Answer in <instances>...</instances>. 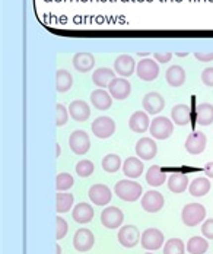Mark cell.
<instances>
[{
	"label": "cell",
	"instance_id": "cell-18",
	"mask_svg": "<svg viewBox=\"0 0 213 254\" xmlns=\"http://www.w3.org/2000/svg\"><path fill=\"white\" fill-rule=\"evenodd\" d=\"M72 64L73 67L80 72V73H86V72H91L94 67H95V57L94 54L91 53H85V51H80L76 53L72 59Z\"/></svg>",
	"mask_w": 213,
	"mask_h": 254
},
{
	"label": "cell",
	"instance_id": "cell-28",
	"mask_svg": "<svg viewBox=\"0 0 213 254\" xmlns=\"http://www.w3.org/2000/svg\"><path fill=\"white\" fill-rule=\"evenodd\" d=\"M72 86H73V77L70 75V72L66 69H58L55 72V89H57V92L64 94V92L70 91Z\"/></svg>",
	"mask_w": 213,
	"mask_h": 254
},
{
	"label": "cell",
	"instance_id": "cell-32",
	"mask_svg": "<svg viewBox=\"0 0 213 254\" xmlns=\"http://www.w3.org/2000/svg\"><path fill=\"white\" fill-rule=\"evenodd\" d=\"M208 249H209L208 240L203 237H199V235L191 237L186 246V250L190 254H205L208 252Z\"/></svg>",
	"mask_w": 213,
	"mask_h": 254
},
{
	"label": "cell",
	"instance_id": "cell-35",
	"mask_svg": "<svg viewBox=\"0 0 213 254\" xmlns=\"http://www.w3.org/2000/svg\"><path fill=\"white\" fill-rule=\"evenodd\" d=\"M186 246L180 238H171L163 244V254H184Z\"/></svg>",
	"mask_w": 213,
	"mask_h": 254
},
{
	"label": "cell",
	"instance_id": "cell-26",
	"mask_svg": "<svg viewBox=\"0 0 213 254\" xmlns=\"http://www.w3.org/2000/svg\"><path fill=\"white\" fill-rule=\"evenodd\" d=\"M165 80L168 82L169 86H172V88H180V86H183L184 82H186V70H184L181 66L174 64V66H171V67L166 70V73H165Z\"/></svg>",
	"mask_w": 213,
	"mask_h": 254
},
{
	"label": "cell",
	"instance_id": "cell-17",
	"mask_svg": "<svg viewBox=\"0 0 213 254\" xmlns=\"http://www.w3.org/2000/svg\"><path fill=\"white\" fill-rule=\"evenodd\" d=\"M140 240V232L134 225H124L118 231V243L124 249H133Z\"/></svg>",
	"mask_w": 213,
	"mask_h": 254
},
{
	"label": "cell",
	"instance_id": "cell-22",
	"mask_svg": "<svg viewBox=\"0 0 213 254\" xmlns=\"http://www.w3.org/2000/svg\"><path fill=\"white\" fill-rule=\"evenodd\" d=\"M91 104L97 110L106 111V110H109L111 105H112V97L109 95V92H106V89L100 88V89H95L91 94Z\"/></svg>",
	"mask_w": 213,
	"mask_h": 254
},
{
	"label": "cell",
	"instance_id": "cell-11",
	"mask_svg": "<svg viewBox=\"0 0 213 254\" xmlns=\"http://www.w3.org/2000/svg\"><path fill=\"white\" fill-rule=\"evenodd\" d=\"M136 155L142 159V161H151L157 156L158 153V145L154 139L151 137H142L137 140L136 143Z\"/></svg>",
	"mask_w": 213,
	"mask_h": 254
},
{
	"label": "cell",
	"instance_id": "cell-48",
	"mask_svg": "<svg viewBox=\"0 0 213 254\" xmlns=\"http://www.w3.org/2000/svg\"><path fill=\"white\" fill-rule=\"evenodd\" d=\"M146 254H152V253H146Z\"/></svg>",
	"mask_w": 213,
	"mask_h": 254
},
{
	"label": "cell",
	"instance_id": "cell-5",
	"mask_svg": "<svg viewBox=\"0 0 213 254\" xmlns=\"http://www.w3.org/2000/svg\"><path fill=\"white\" fill-rule=\"evenodd\" d=\"M108 92L114 100L123 101L132 94V83L126 77H115L108 85Z\"/></svg>",
	"mask_w": 213,
	"mask_h": 254
},
{
	"label": "cell",
	"instance_id": "cell-23",
	"mask_svg": "<svg viewBox=\"0 0 213 254\" xmlns=\"http://www.w3.org/2000/svg\"><path fill=\"white\" fill-rule=\"evenodd\" d=\"M171 119L174 125L187 126L191 120V110L186 104H177L171 110Z\"/></svg>",
	"mask_w": 213,
	"mask_h": 254
},
{
	"label": "cell",
	"instance_id": "cell-40",
	"mask_svg": "<svg viewBox=\"0 0 213 254\" xmlns=\"http://www.w3.org/2000/svg\"><path fill=\"white\" fill-rule=\"evenodd\" d=\"M202 234L205 235V238L213 240V218L212 219H206L202 225Z\"/></svg>",
	"mask_w": 213,
	"mask_h": 254
},
{
	"label": "cell",
	"instance_id": "cell-31",
	"mask_svg": "<svg viewBox=\"0 0 213 254\" xmlns=\"http://www.w3.org/2000/svg\"><path fill=\"white\" fill-rule=\"evenodd\" d=\"M73 202H75L73 194L64 193V191H57V196H55V210H57V213L60 215V213L69 212L73 207Z\"/></svg>",
	"mask_w": 213,
	"mask_h": 254
},
{
	"label": "cell",
	"instance_id": "cell-9",
	"mask_svg": "<svg viewBox=\"0 0 213 254\" xmlns=\"http://www.w3.org/2000/svg\"><path fill=\"white\" fill-rule=\"evenodd\" d=\"M92 133L98 137V139H108L114 134L115 131V123L111 117L101 116L97 120H94L92 123Z\"/></svg>",
	"mask_w": 213,
	"mask_h": 254
},
{
	"label": "cell",
	"instance_id": "cell-3",
	"mask_svg": "<svg viewBox=\"0 0 213 254\" xmlns=\"http://www.w3.org/2000/svg\"><path fill=\"white\" fill-rule=\"evenodd\" d=\"M149 131H151L152 137H155L157 140H165L172 134L174 123L169 119L163 117V116H158L151 122Z\"/></svg>",
	"mask_w": 213,
	"mask_h": 254
},
{
	"label": "cell",
	"instance_id": "cell-38",
	"mask_svg": "<svg viewBox=\"0 0 213 254\" xmlns=\"http://www.w3.org/2000/svg\"><path fill=\"white\" fill-rule=\"evenodd\" d=\"M69 110L63 104H55V125L57 127L64 126L69 120Z\"/></svg>",
	"mask_w": 213,
	"mask_h": 254
},
{
	"label": "cell",
	"instance_id": "cell-45",
	"mask_svg": "<svg viewBox=\"0 0 213 254\" xmlns=\"http://www.w3.org/2000/svg\"><path fill=\"white\" fill-rule=\"evenodd\" d=\"M55 151H57V152H55V156L58 158V156H60V145H58V143H55Z\"/></svg>",
	"mask_w": 213,
	"mask_h": 254
},
{
	"label": "cell",
	"instance_id": "cell-12",
	"mask_svg": "<svg viewBox=\"0 0 213 254\" xmlns=\"http://www.w3.org/2000/svg\"><path fill=\"white\" fill-rule=\"evenodd\" d=\"M142 207L143 210H146L148 213H158L160 209L165 204V199L157 190H149L143 194L142 197Z\"/></svg>",
	"mask_w": 213,
	"mask_h": 254
},
{
	"label": "cell",
	"instance_id": "cell-8",
	"mask_svg": "<svg viewBox=\"0 0 213 254\" xmlns=\"http://www.w3.org/2000/svg\"><path fill=\"white\" fill-rule=\"evenodd\" d=\"M69 146L76 155H85L91 149V139L86 131L83 130H75L69 136Z\"/></svg>",
	"mask_w": 213,
	"mask_h": 254
},
{
	"label": "cell",
	"instance_id": "cell-36",
	"mask_svg": "<svg viewBox=\"0 0 213 254\" xmlns=\"http://www.w3.org/2000/svg\"><path fill=\"white\" fill-rule=\"evenodd\" d=\"M75 184L73 177L69 173H60L55 177V189L57 191H67L69 189H72Z\"/></svg>",
	"mask_w": 213,
	"mask_h": 254
},
{
	"label": "cell",
	"instance_id": "cell-34",
	"mask_svg": "<svg viewBox=\"0 0 213 254\" xmlns=\"http://www.w3.org/2000/svg\"><path fill=\"white\" fill-rule=\"evenodd\" d=\"M123 167L121 164V158L117 153H108L103 158V170L108 174H114L117 173L120 168Z\"/></svg>",
	"mask_w": 213,
	"mask_h": 254
},
{
	"label": "cell",
	"instance_id": "cell-10",
	"mask_svg": "<svg viewBox=\"0 0 213 254\" xmlns=\"http://www.w3.org/2000/svg\"><path fill=\"white\" fill-rule=\"evenodd\" d=\"M142 105H143L145 111H146L149 116H157V114H160V111L165 108V98L160 95V92L151 91V92H148V94L143 97Z\"/></svg>",
	"mask_w": 213,
	"mask_h": 254
},
{
	"label": "cell",
	"instance_id": "cell-16",
	"mask_svg": "<svg viewBox=\"0 0 213 254\" xmlns=\"http://www.w3.org/2000/svg\"><path fill=\"white\" fill-rule=\"evenodd\" d=\"M88 196H89L91 202L97 204V206H106L112 199V193L106 184H94V186H91V189L88 191Z\"/></svg>",
	"mask_w": 213,
	"mask_h": 254
},
{
	"label": "cell",
	"instance_id": "cell-15",
	"mask_svg": "<svg viewBox=\"0 0 213 254\" xmlns=\"http://www.w3.org/2000/svg\"><path fill=\"white\" fill-rule=\"evenodd\" d=\"M94 244H95V237L91 229L80 228L76 231V234L73 237V247L78 252L86 253L94 247Z\"/></svg>",
	"mask_w": 213,
	"mask_h": 254
},
{
	"label": "cell",
	"instance_id": "cell-21",
	"mask_svg": "<svg viewBox=\"0 0 213 254\" xmlns=\"http://www.w3.org/2000/svg\"><path fill=\"white\" fill-rule=\"evenodd\" d=\"M149 126H151V120L146 111H136L129 120V127L134 133H145L146 130H149Z\"/></svg>",
	"mask_w": 213,
	"mask_h": 254
},
{
	"label": "cell",
	"instance_id": "cell-2",
	"mask_svg": "<svg viewBox=\"0 0 213 254\" xmlns=\"http://www.w3.org/2000/svg\"><path fill=\"white\" fill-rule=\"evenodd\" d=\"M206 218V207L200 203H187L183 207L181 219L187 227H197Z\"/></svg>",
	"mask_w": 213,
	"mask_h": 254
},
{
	"label": "cell",
	"instance_id": "cell-37",
	"mask_svg": "<svg viewBox=\"0 0 213 254\" xmlns=\"http://www.w3.org/2000/svg\"><path fill=\"white\" fill-rule=\"evenodd\" d=\"M94 170H95V167H94L92 161H89V159H82L76 164V174L82 178L91 177L94 174Z\"/></svg>",
	"mask_w": 213,
	"mask_h": 254
},
{
	"label": "cell",
	"instance_id": "cell-42",
	"mask_svg": "<svg viewBox=\"0 0 213 254\" xmlns=\"http://www.w3.org/2000/svg\"><path fill=\"white\" fill-rule=\"evenodd\" d=\"M154 57L158 63H168L172 59V53H155Z\"/></svg>",
	"mask_w": 213,
	"mask_h": 254
},
{
	"label": "cell",
	"instance_id": "cell-39",
	"mask_svg": "<svg viewBox=\"0 0 213 254\" xmlns=\"http://www.w3.org/2000/svg\"><path fill=\"white\" fill-rule=\"evenodd\" d=\"M67 222L61 218V216H57L55 218V240H61V238H64L66 237V234H67Z\"/></svg>",
	"mask_w": 213,
	"mask_h": 254
},
{
	"label": "cell",
	"instance_id": "cell-43",
	"mask_svg": "<svg viewBox=\"0 0 213 254\" xmlns=\"http://www.w3.org/2000/svg\"><path fill=\"white\" fill-rule=\"evenodd\" d=\"M194 57L199 62H212L213 53H194Z\"/></svg>",
	"mask_w": 213,
	"mask_h": 254
},
{
	"label": "cell",
	"instance_id": "cell-33",
	"mask_svg": "<svg viewBox=\"0 0 213 254\" xmlns=\"http://www.w3.org/2000/svg\"><path fill=\"white\" fill-rule=\"evenodd\" d=\"M166 181V176L160 165H152L146 173V183L151 187H160Z\"/></svg>",
	"mask_w": 213,
	"mask_h": 254
},
{
	"label": "cell",
	"instance_id": "cell-47",
	"mask_svg": "<svg viewBox=\"0 0 213 254\" xmlns=\"http://www.w3.org/2000/svg\"><path fill=\"white\" fill-rule=\"evenodd\" d=\"M55 249H57V254H61V250H60V246H58V244H57V247H55Z\"/></svg>",
	"mask_w": 213,
	"mask_h": 254
},
{
	"label": "cell",
	"instance_id": "cell-1",
	"mask_svg": "<svg viewBox=\"0 0 213 254\" xmlns=\"http://www.w3.org/2000/svg\"><path fill=\"white\" fill-rule=\"evenodd\" d=\"M114 191L124 202H136L143 194L142 186L139 183L133 181V180H120V181H117V184L114 187Z\"/></svg>",
	"mask_w": 213,
	"mask_h": 254
},
{
	"label": "cell",
	"instance_id": "cell-27",
	"mask_svg": "<svg viewBox=\"0 0 213 254\" xmlns=\"http://www.w3.org/2000/svg\"><path fill=\"white\" fill-rule=\"evenodd\" d=\"M188 177L183 173H175V174H171L168 178V189L169 191L172 193H184L187 189H188Z\"/></svg>",
	"mask_w": 213,
	"mask_h": 254
},
{
	"label": "cell",
	"instance_id": "cell-46",
	"mask_svg": "<svg viewBox=\"0 0 213 254\" xmlns=\"http://www.w3.org/2000/svg\"><path fill=\"white\" fill-rule=\"evenodd\" d=\"M177 56H178V57H186L187 53H177Z\"/></svg>",
	"mask_w": 213,
	"mask_h": 254
},
{
	"label": "cell",
	"instance_id": "cell-7",
	"mask_svg": "<svg viewBox=\"0 0 213 254\" xmlns=\"http://www.w3.org/2000/svg\"><path fill=\"white\" fill-rule=\"evenodd\" d=\"M140 244L143 249L154 252V250H160V247L165 244V238L163 234L160 229L157 228H148L140 237Z\"/></svg>",
	"mask_w": 213,
	"mask_h": 254
},
{
	"label": "cell",
	"instance_id": "cell-44",
	"mask_svg": "<svg viewBox=\"0 0 213 254\" xmlns=\"http://www.w3.org/2000/svg\"><path fill=\"white\" fill-rule=\"evenodd\" d=\"M205 174L208 176V178H213V161L205 165Z\"/></svg>",
	"mask_w": 213,
	"mask_h": 254
},
{
	"label": "cell",
	"instance_id": "cell-29",
	"mask_svg": "<svg viewBox=\"0 0 213 254\" xmlns=\"http://www.w3.org/2000/svg\"><path fill=\"white\" fill-rule=\"evenodd\" d=\"M197 123L200 126H211L213 123V105L209 102L199 104L196 108Z\"/></svg>",
	"mask_w": 213,
	"mask_h": 254
},
{
	"label": "cell",
	"instance_id": "cell-13",
	"mask_svg": "<svg viewBox=\"0 0 213 254\" xmlns=\"http://www.w3.org/2000/svg\"><path fill=\"white\" fill-rule=\"evenodd\" d=\"M208 145V137L203 131H193L191 134H188L186 139V151L190 155H200L206 149Z\"/></svg>",
	"mask_w": 213,
	"mask_h": 254
},
{
	"label": "cell",
	"instance_id": "cell-30",
	"mask_svg": "<svg viewBox=\"0 0 213 254\" xmlns=\"http://www.w3.org/2000/svg\"><path fill=\"white\" fill-rule=\"evenodd\" d=\"M112 79H115V72L111 69H106V67H100L92 73V82L98 88H103V89L111 83Z\"/></svg>",
	"mask_w": 213,
	"mask_h": 254
},
{
	"label": "cell",
	"instance_id": "cell-19",
	"mask_svg": "<svg viewBox=\"0 0 213 254\" xmlns=\"http://www.w3.org/2000/svg\"><path fill=\"white\" fill-rule=\"evenodd\" d=\"M123 173L127 178H139L143 174V170H145V165H143V161L139 158V156H129L124 162H123Z\"/></svg>",
	"mask_w": 213,
	"mask_h": 254
},
{
	"label": "cell",
	"instance_id": "cell-20",
	"mask_svg": "<svg viewBox=\"0 0 213 254\" xmlns=\"http://www.w3.org/2000/svg\"><path fill=\"white\" fill-rule=\"evenodd\" d=\"M69 114L76 122H86L91 117V108L85 101L75 100L69 104Z\"/></svg>",
	"mask_w": 213,
	"mask_h": 254
},
{
	"label": "cell",
	"instance_id": "cell-25",
	"mask_svg": "<svg viewBox=\"0 0 213 254\" xmlns=\"http://www.w3.org/2000/svg\"><path fill=\"white\" fill-rule=\"evenodd\" d=\"M211 180L206 177L194 178L188 184V191L193 197H203L211 191Z\"/></svg>",
	"mask_w": 213,
	"mask_h": 254
},
{
	"label": "cell",
	"instance_id": "cell-41",
	"mask_svg": "<svg viewBox=\"0 0 213 254\" xmlns=\"http://www.w3.org/2000/svg\"><path fill=\"white\" fill-rule=\"evenodd\" d=\"M202 82H203L206 86L213 88V67H206V69L202 72Z\"/></svg>",
	"mask_w": 213,
	"mask_h": 254
},
{
	"label": "cell",
	"instance_id": "cell-24",
	"mask_svg": "<svg viewBox=\"0 0 213 254\" xmlns=\"http://www.w3.org/2000/svg\"><path fill=\"white\" fill-rule=\"evenodd\" d=\"M72 218L78 224H89L94 219V209L89 203H85V202L78 203L73 207Z\"/></svg>",
	"mask_w": 213,
	"mask_h": 254
},
{
	"label": "cell",
	"instance_id": "cell-14",
	"mask_svg": "<svg viewBox=\"0 0 213 254\" xmlns=\"http://www.w3.org/2000/svg\"><path fill=\"white\" fill-rule=\"evenodd\" d=\"M136 62L129 54H120L114 60V72L120 77H129L136 72Z\"/></svg>",
	"mask_w": 213,
	"mask_h": 254
},
{
	"label": "cell",
	"instance_id": "cell-4",
	"mask_svg": "<svg viewBox=\"0 0 213 254\" xmlns=\"http://www.w3.org/2000/svg\"><path fill=\"white\" fill-rule=\"evenodd\" d=\"M136 73L139 79L145 82H152L160 76V66L154 59H142L136 66Z\"/></svg>",
	"mask_w": 213,
	"mask_h": 254
},
{
	"label": "cell",
	"instance_id": "cell-6",
	"mask_svg": "<svg viewBox=\"0 0 213 254\" xmlns=\"http://www.w3.org/2000/svg\"><path fill=\"white\" fill-rule=\"evenodd\" d=\"M124 222V213L117 206H108L101 213V224L108 229L120 228Z\"/></svg>",
	"mask_w": 213,
	"mask_h": 254
}]
</instances>
